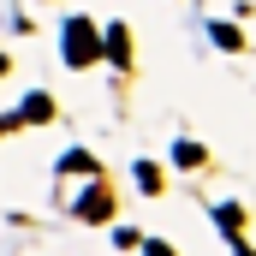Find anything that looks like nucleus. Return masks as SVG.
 <instances>
[{"label": "nucleus", "mask_w": 256, "mask_h": 256, "mask_svg": "<svg viewBox=\"0 0 256 256\" xmlns=\"http://www.w3.org/2000/svg\"><path fill=\"white\" fill-rule=\"evenodd\" d=\"M102 60V30L90 18H72L66 24V66H96Z\"/></svg>", "instance_id": "1"}, {"label": "nucleus", "mask_w": 256, "mask_h": 256, "mask_svg": "<svg viewBox=\"0 0 256 256\" xmlns=\"http://www.w3.org/2000/svg\"><path fill=\"white\" fill-rule=\"evenodd\" d=\"M72 208H78V220H114V196L102 191V185H90V191L78 196Z\"/></svg>", "instance_id": "2"}, {"label": "nucleus", "mask_w": 256, "mask_h": 256, "mask_svg": "<svg viewBox=\"0 0 256 256\" xmlns=\"http://www.w3.org/2000/svg\"><path fill=\"white\" fill-rule=\"evenodd\" d=\"M102 54H108L114 66H131V36H126V24H114V30L102 36Z\"/></svg>", "instance_id": "3"}, {"label": "nucleus", "mask_w": 256, "mask_h": 256, "mask_svg": "<svg viewBox=\"0 0 256 256\" xmlns=\"http://www.w3.org/2000/svg\"><path fill=\"white\" fill-rule=\"evenodd\" d=\"M18 120H30V126L54 120V96H24V114H18Z\"/></svg>", "instance_id": "4"}, {"label": "nucleus", "mask_w": 256, "mask_h": 256, "mask_svg": "<svg viewBox=\"0 0 256 256\" xmlns=\"http://www.w3.org/2000/svg\"><path fill=\"white\" fill-rule=\"evenodd\" d=\"M173 161L179 167H202V143H173Z\"/></svg>", "instance_id": "5"}, {"label": "nucleus", "mask_w": 256, "mask_h": 256, "mask_svg": "<svg viewBox=\"0 0 256 256\" xmlns=\"http://www.w3.org/2000/svg\"><path fill=\"white\" fill-rule=\"evenodd\" d=\"M214 48H244V36H238L232 24H214Z\"/></svg>", "instance_id": "6"}, {"label": "nucleus", "mask_w": 256, "mask_h": 256, "mask_svg": "<svg viewBox=\"0 0 256 256\" xmlns=\"http://www.w3.org/2000/svg\"><path fill=\"white\" fill-rule=\"evenodd\" d=\"M90 167H96V161H90L84 149H72V155H66V173H90Z\"/></svg>", "instance_id": "7"}, {"label": "nucleus", "mask_w": 256, "mask_h": 256, "mask_svg": "<svg viewBox=\"0 0 256 256\" xmlns=\"http://www.w3.org/2000/svg\"><path fill=\"white\" fill-rule=\"evenodd\" d=\"M137 185H143V191H161V173H155V167H143V161H137Z\"/></svg>", "instance_id": "8"}, {"label": "nucleus", "mask_w": 256, "mask_h": 256, "mask_svg": "<svg viewBox=\"0 0 256 256\" xmlns=\"http://www.w3.org/2000/svg\"><path fill=\"white\" fill-rule=\"evenodd\" d=\"M143 250H149V256H173V244H161V238H149Z\"/></svg>", "instance_id": "9"}]
</instances>
